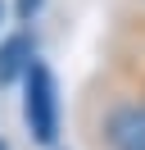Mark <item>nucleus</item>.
Returning a JSON list of instances; mask_svg holds the SVG:
<instances>
[{"mask_svg":"<svg viewBox=\"0 0 145 150\" xmlns=\"http://www.w3.org/2000/svg\"><path fill=\"white\" fill-rule=\"evenodd\" d=\"M127 9H141V14H145V0H132V5H127Z\"/></svg>","mask_w":145,"mask_h":150,"instance_id":"7","label":"nucleus"},{"mask_svg":"<svg viewBox=\"0 0 145 150\" xmlns=\"http://www.w3.org/2000/svg\"><path fill=\"white\" fill-rule=\"evenodd\" d=\"M5 14H9V5H5V0H0V28H5Z\"/></svg>","mask_w":145,"mask_h":150,"instance_id":"6","label":"nucleus"},{"mask_svg":"<svg viewBox=\"0 0 145 150\" xmlns=\"http://www.w3.org/2000/svg\"><path fill=\"white\" fill-rule=\"evenodd\" d=\"M77 132L86 150H145V82L104 59L77 96Z\"/></svg>","mask_w":145,"mask_h":150,"instance_id":"1","label":"nucleus"},{"mask_svg":"<svg viewBox=\"0 0 145 150\" xmlns=\"http://www.w3.org/2000/svg\"><path fill=\"white\" fill-rule=\"evenodd\" d=\"M41 55L36 50V32L32 28H14L0 37V91H9V86L23 82V73L32 68V59Z\"/></svg>","mask_w":145,"mask_h":150,"instance_id":"4","label":"nucleus"},{"mask_svg":"<svg viewBox=\"0 0 145 150\" xmlns=\"http://www.w3.org/2000/svg\"><path fill=\"white\" fill-rule=\"evenodd\" d=\"M0 150H9V141H5V137H0Z\"/></svg>","mask_w":145,"mask_h":150,"instance_id":"8","label":"nucleus"},{"mask_svg":"<svg viewBox=\"0 0 145 150\" xmlns=\"http://www.w3.org/2000/svg\"><path fill=\"white\" fill-rule=\"evenodd\" d=\"M23 127L32 137V146L41 150H59V132H63V100H59V77L41 55L32 59V68L23 73Z\"/></svg>","mask_w":145,"mask_h":150,"instance_id":"2","label":"nucleus"},{"mask_svg":"<svg viewBox=\"0 0 145 150\" xmlns=\"http://www.w3.org/2000/svg\"><path fill=\"white\" fill-rule=\"evenodd\" d=\"M104 59L145 82V14L141 9H122L118 14V28L109 37V55Z\"/></svg>","mask_w":145,"mask_h":150,"instance_id":"3","label":"nucleus"},{"mask_svg":"<svg viewBox=\"0 0 145 150\" xmlns=\"http://www.w3.org/2000/svg\"><path fill=\"white\" fill-rule=\"evenodd\" d=\"M41 9H45V0H14V23L18 28H32L41 18Z\"/></svg>","mask_w":145,"mask_h":150,"instance_id":"5","label":"nucleus"}]
</instances>
